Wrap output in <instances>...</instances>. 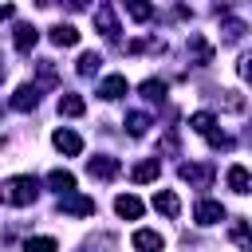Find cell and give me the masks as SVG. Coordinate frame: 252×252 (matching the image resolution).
Instances as JSON below:
<instances>
[{
    "label": "cell",
    "mask_w": 252,
    "mask_h": 252,
    "mask_svg": "<svg viewBox=\"0 0 252 252\" xmlns=\"http://www.w3.org/2000/svg\"><path fill=\"white\" fill-rule=\"evenodd\" d=\"M35 197H39V181H35L32 173H16V177L0 181V201H4V205H12V209L32 205Z\"/></svg>",
    "instance_id": "1"
},
{
    "label": "cell",
    "mask_w": 252,
    "mask_h": 252,
    "mask_svg": "<svg viewBox=\"0 0 252 252\" xmlns=\"http://www.w3.org/2000/svg\"><path fill=\"white\" fill-rule=\"evenodd\" d=\"M87 173H91V177H98V181H114V177L122 173V161H118V158L98 154V158H87Z\"/></svg>",
    "instance_id": "2"
},
{
    "label": "cell",
    "mask_w": 252,
    "mask_h": 252,
    "mask_svg": "<svg viewBox=\"0 0 252 252\" xmlns=\"http://www.w3.org/2000/svg\"><path fill=\"white\" fill-rule=\"evenodd\" d=\"M193 220H197V224H205V228H209V224H220V220H224V205H220V201L201 197V201L193 205Z\"/></svg>",
    "instance_id": "3"
},
{
    "label": "cell",
    "mask_w": 252,
    "mask_h": 252,
    "mask_svg": "<svg viewBox=\"0 0 252 252\" xmlns=\"http://www.w3.org/2000/svg\"><path fill=\"white\" fill-rule=\"evenodd\" d=\"M213 165H193V161H185L181 169H177V177L181 181H189V185H197V189H209V181H213Z\"/></svg>",
    "instance_id": "4"
},
{
    "label": "cell",
    "mask_w": 252,
    "mask_h": 252,
    "mask_svg": "<svg viewBox=\"0 0 252 252\" xmlns=\"http://www.w3.org/2000/svg\"><path fill=\"white\" fill-rule=\"evenodd\" d=\"M59 209L71 213V217H94V201L83 197V193H63L59 197Z\"/></svg>",
    "instance_id": "5"
},
{
    "label": "cell",
    "mask_w": 252,
    "mask_h": 252,
    "mask_svg": "<svg viewBox=\"0 0 252 252\" xmlns=\"http://www.w3.org/2000/svg\"><path fill=\"white\" fill-rule=\"evenodd\" d=\"M94 28H98V35H106V39L118 35V16H114L110 4H98V8H94Z\"/></svg>",
    "instance_id": "6"
},
{
    "label": "cell",
    "mask_w": 252,
    "mask_h": 252,
    "mask_svg": "<svg viewBox=\"0 0 252 252\" xmlns=\"http://www.w3.org/2000/svg\"><path fill=\"white\" fill-rule=\"evenodd\" d=\"M35 102H39V87H35V83H24V87H16V94H12V110L28 114V110H35Z\"/></svg>",
    "instance_id": "7"
},
{
    "label": "cell",
    "mask_w": 252,
    "mask_h": 252,
    "mask_svg": "<svg viewBox=\"0 0 252 252\" xmlns=\"http://www.w3.org/2000/svg\"><path fill=\"white\" fill-rule=\"evenodd\" d=\"M12 43H16V51H24V55H28V51L39 43V28H35V24H16Z\"/></svg>",
    "instance_id": "8"
},
{
    "label": "cell",
    "mask_w": 252,
    "mask_h": 252,
    "mask_svg": "<svg viewBox=\"0 0 252 252\" xmlns=\"http://www.w3.org/2000/svg\"><path fill=\"white\" fill-rule=\"evenodd\" d=\"M130 91V83H126V75H106L102 83H98V98H106V102H114V98H122Z\"/></svg>",
    "instance_id": "9"
},
{
    "label": "cell",
    "mask_w": 252,
    "mask_h": 252,
    "mask_svg": "<svg viewBox=\"0 0 252 252\" xmlns=\"http://www.w3.org/2000/svg\"><path fill=\"white\" fill-rule=\"evenodd\" d=\"M51 142H55V150H59V154H67V158L83 154V138H79L75 130H55V134H51Z\"/></svg>",
    "instance_id": "10"
},
{
    "label": "cell",
    "mask_w": 252,
    "mask_h": 252,
    "mask_svg": "<svg viewBox=\"0 0 252 252\" xmlns=\"http://www.w3.org/2000/svg\"><path fill=\"white\" fill-rule=\"evenodd\" d=\"M189 55H193V63H197V67H209V63H213V43H209L205 35H197V32H193V35H189Z\"/></svg>",
    "instance_id": "11"
},
{
    "label": "cell",
    "mask_w": 252,
    "mask_h": 252,
    "mask_svg": "<svg viewBox=\"0 0 252 252\" xmlns=\"http://www.w3.org/2000/svg\"><path fill=\"white\" fill-rule=\"evenodd\" d=\"M154 209H158L161 217H169V220H173V217L181 213V201H177V193H173V189H158V193H154Z\"/></svg>",
    "instance_id": "12"
},
{
    "label": "cell",
    "mask_w": 252,
    "mask_h": 252,
    "mask_svg": "<svg viewBox=\"0 0 252 252\" xmlns=\"http://www.w3.org/2000/svg\"><path fill=\"white\" fill-rule=\"evenodd\" d=\"M130 244L138 248V252H161V232H154V228H138L134 236H130Z\"/></svg>",
    "instance_id": "13"
},
{
    "label": "cell",
    "mask_w": 252,
    "mask_h": 252,
    "mask_svg": "<svg viewBox=\"0 0 252 252\" xmlns=\"http://www.w3.org/2000/svg\"><path fill=\"white\" fill-rule=\"evenodd\" d=\"M114 213L126 217V220H138V217H142V201H138L134 193H118V197H114Z\"/></svg>",
    "instance_id": "14"
},
{
    "label": "cell",
    "mask_w": 252,
    "mask_h": 252,
    "mask_svg": "<svg viewBox=\"0 0 252 252\" xmlns=\"http://www.w3.org/2000/svg\"><path fill=\"white\" fill-rule=\"evenodd\" d=\"M47 35H51V43H55V47H75V43H79V32H75L71 24H51V32H47Z\"/></svg>",
    "instance_id": "15"
},
{
    "label": "cell",
    "mask_w": 252,
    "mask_h": 252,
    "mask_svg": "<svg viewBox=\"0 0 252 252\" xmlns=\"http://www.w3.org/2000/svg\"><path fill=\"white\" fill-rule=\"evenodd\" d=\"M158 173H161V161H158V158H146V161H138V165L130 169V177H134L138 185H146V181H154Z\"/></svg>",
    "instance_id": "16"
},
{
    "label": "cell",
    "mask_w": 252,
    "mask_h": 252,
    "mask_svg": "<svg viewBox=\"0 0 252 252\" xmlns=\"http://www.w3.org/2000/svg\"><path fill=\"white\" fill-rule=\"evenodd\" d=\"M47 185H51L59 197H63V193H75V173H71V169H51V173H47Z\"/></svg>",
    "instance_id": "17"
},
{
    "label": "cell",
    "mask_w": 252,
    "mask_h": 252,
    "mask_svg": "<svg viewBox=\"0 0 252 252\" xmlns=\"http://www.w3.org/2000/svg\"><path fill=\"white\" fill-rule=\"evenodd\" d=\"M122 8H126V16L138 20V24H150V20H154V4H150V0H122Z\"/></svg>",
    "instance_id": "18"
},
{
    "label": "cell",
    "mask_w": 252,
    "mask_h": 252,
    "mask_svg": "<svg viewBox=\"0 0 252 252\" xmlns=\"http://www.w3.org/2000/svg\"><path fill=\"white\" fill-rule=\"evenodd\" d=\"M83 110H87V102H83L79 94H59V114H67V118H83Z\"/></svg>",
    "instance_id": "19"
},
{
    "label": "cell",
    "mask_w": 252,
    "mask_h": 252,
    "mask_svg": "<svg viewBox=\"0 0 252 252\" xmlns=\"http://www.w3.org/2000/svg\"><path fill=\"white\" fill-rule=\"evenodd\" d=\"M248 185H252L248 169H244V165H232V169H228V189H232V193H248Z\"/></svg>",
    "instance_id": "20"
},
{
    "label": "cell",
    "mask_w": 252,
    "mask_h": 252,
    "mask_svg": "<svg viewBox=\"0 0 252 252\" xmlns=\"http://www.w3.org/2000/svg\"><path fill=\"white\" fill-rule=\"evenodd\" d=\"M154 122H150V114H142V110H134V114H126V130L134 134V138H142L146 130H150Z\"/></svg>",
    "instance_id": "21"
},
{
    "label": "cell",
    "mask_w": 252,
    "mask_h": 252,
    "mask_svg": "<svg viewBox=\"0 0 252 252\" xmlns=\"http://www.w3.org/2000/svg\"><path fill=\"white\" fill-rule=\"evenodd\" d=\"M189 126H193L197 134H213V130H217V118H213L209 110H197V114H189Z\"/></svg>",
    "instance_id": "22"
},
{
    "label": "cell",
    "mask_w": 252,
    "mask_h": 252,
    "mask_svg": "<svg viewBox=\"0 0 252 252\" xmlns=\"http://www.w3.org/2000/svg\"><path fill=\"white\" fill-rule=\"evenodd\" d=\"M35 71H39V83H35V87H55V83H59V75H55V63H51V59H39V63H35Z\"/></svg>",
    "instance_id": "23"
},
{
    "label": "cell",
    "mask_w": 252,
    "mask_h": 252,
    "mask_svg": "<svg viewBox=\"0 0 252 252\" xmlns=\"http://www.w3.org/2000/svg\"><path fill=\"white\" fill-rule=\"evenodd\" d=\"M24 252H59V244L51 236H28L24 240Z\"/></svg>",
    "instance_id": "24"
},
{
    "label": "cell",
    "mask_w": 252,
    "mask_h": 252,
    "mask_svg": "<svg viewBox=\"0 0 252 252\" xmlns=\"http://www.w3.org/2000/svg\"><path fill=\"white\" fill-rule=\"evenodd\" d=\"M98 63H102V55H98V51H83V55H79V75H94V71H98Z\"/></svg>",
    "instance_id": "25"
},
{
    "label": "cell",
    "mask_w": 252,
    "mask_h": 252,
    "mask_svg": "<svg viewBox=\"0 0 252 252\" xmlns=\"http://www.w3.org/2000/svg\"><path fill=\"white\" fill-rule=\"evenodd\" d=\"M142 94H146L150 102H161V98H165V83H161V79H146V83H142Z\"/></svg>",
    "instance_id": "26"
},
{
    "label": "cell",
    "mask_w": 252,
    "mask_h": 252,
    "mask_svg": "<svg viewBox=\"0 0 252 252\" xmlns=\"http://www.w3.org/2000/svg\"><path fill=\"white\" fill-rule=\"evenodd\" d=\"M220 110H228V114H240V110H244V98H240L236 91H220Z\"/></svg>",
    "instance_id": "27"
},
{
    "label": "cell",
    "mask_w": 252,
    "mask_h": 252,
    "mask_svg": "<svg viewBox=\"0 0 252 252\" xmlns=\"http://www.w3.org/2000/svg\"><path fill=\"white\" fill-rule=\"evenodd\" d=\"M232 244H236V248H244V252L252 248V236H248V224H244V220H236V224H232Z\"/></svg>",
    "instance_id": "28"
},
{
    "label": "cell",
    "mask_w": 252,
    "mask_h": 252,
    "mask_svg": "<svg viewBox=\"0 0 252 252\" xmlns=\"http://www.w3.org/2000/svg\"><path fill=\"white\" fill-rule=\"evenodd\" d=\"M240 35H244V24H240V20H224V39H228V43H236Z\"/></svg>",
    "instance_id": "29"
},
{
    "label": "cell",
    "mask_w": 252,
    "mask_h": 252,
    "mask_svg": "<svg viewBox=\"0 0 252 252\" xmlns=\"http://www.w3.org/2000/svg\"><path fill=\"white\" fill-rule=\"evenodd\" d=\"M205 138H209L217 150H232V138H228V134H217V130H213V134H205Z\"/></svg>",
    "instance_id": "30"
},
{
    "label": "cell",
    "mask_w": 252,
    "mask_h": 252,
    "mask_svg": "<svg viewBox=\"0 0 252 252\" xmlns=\"http://www.w3.org/2000/svg\"><path fill=\"white\" fill-rule=\"evenodd\" d=\"M248 63H252V59H248V55H240V63H236V75H240V79H248Z\"/></svg>",
    "instance_id": "31"
},
{
    "label": "cell",
    "mask_w": 252,
    "mask_h": 252,
    "mask_svg": "<svg viewBox=\"0 0 252 252\" xmlns=\"http://www.w3.org/2000/svg\"><path fill=\"white\" fill-rule=\"evenodd\" d=\"M67 8H71V12H79V8H87V0H67Z\"/></svg>",
    "instance_id": "32"
}]
</instances>
